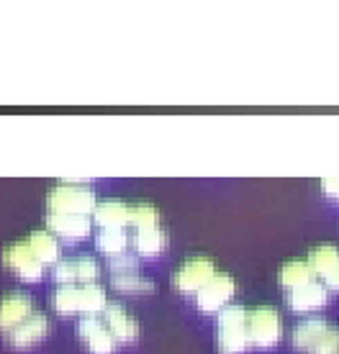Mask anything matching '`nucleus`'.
<instances>
[{"label":"nucleus","mask_w":339,"mask_h":354,"mask_svg":"<svg viewBox=\"0 0 339 354\" xmlns=\"http://www.w3.org/2000/svg\"><path fill=\"white\" fill-rule=\"evenodd\" d=\"M322 193L327 195L329 201L339 203V177H327V180H322Z\"/></svg>","instance_id":"obj_25"},{"label":"nucleus","mask_w":339,"mask_h":354,"mask_svg":"<svg viewBox=\"0 0 339 354\" xmlns=\"http://www.w3.org/2000/svg\"><path fill=\"white\" fill-rule=\"evenodd\" d=\"M95 249L106 259L131 252V229H95Z\"/></svg>","instance_id":"obj_17"},{"label":"nucleus","mask_w":339,"mask_h":354,"mask_svg":"<svg viewBox=\"0 0 339 354\" xmlns=\"http://www.w3.org/2000/svg\"><path fill=\"white\" fill-rule=\"evenodd\" d=\"M44 229L52 231L62 244H80L95 234L93 216H57L44 213Z\"/></svg>","instance_id":"obj_9"},{"label":"nucleus","mask_w":339,"mask_h":354,"mask_svg":"<svg viewBox=\"0 0 339 354\" xmlns=\"http://www.w3.org/2000/svg\"><path fill=\"white\" fill-rule=\"evenodd\" d=\"M306 259H309V265L313 267V272L319 274V277H324L331 267L339 265V247H334V244H319V247H313L311 252H309Z\"/></svg>","instance_id":"obj_22"},{"label":"nucleus","mask_w":339,"mask_h":354,"mask_svg":"<svg viewBox=\"0 0 339 354\" xmlns=\"http://www.w3.org/2000/svg\"><path fill=\"white\" fill-rule=\"evenodd\" d=\"M77 337H80L82 346L88 349V354H116L118 342L108 331L106 321L100 319V316L80 319V324H77Z\"/></svg>","instance_id":"obj_11"},{"label":"nucleus","mask_w":339,"mask_h":354,"mask_svg":"<svg viewBox=\"0 0 339 354\" xmlns=\"http://www.w3.org/2000/svg\"><path fill=\"white\" fill-rule=\"evenodd\" d=\"M234 292H237V280H234L232 274L216 272L214 280L208 285H203V288L196 292L193 303H196L198 310L205 313V316H219V313L232 303Z\"/></svg>","instance_id":"obj_7"},{"label":"nucleus","mask_w":339,"mask_h":354,"mask_svg":"<svg viewBox=\"0 0 339 354\" xmlns=\"http://www.w3.org/2000/svg\"><path fill=\"white\" fill-rule=\"evenodd\" d=\"M46 334H49V319H46L44 313L34 310L24 324H18V326L13 328V331H8L3 339H6L13 349H24V352H26L31 346L42 344L46 339Z\"/></svg>","instance_id":"obj_13"},{"label":"nucleus","mask_w":339,"mask_h":354,"mask_svg":"<svg viewBox=\"0 0 339 354\" xmlns=\"http://www.w3.org/2000/svg\"><path fill=\"white\" fill-rule=\"evenodd\" d=\"M131 208H134V203H126L118 198L100 201L95 213H93L95 229H131Z\"/></svg>","instance_id":"obj_16"},{"label":"nucleus","mask_w":339,"mask_h":354,"mask_svg":"<svg viewBox=\"0 0 339 354\" xmlns=\"http://www.w3.org/2000/svg\"><path fill=\"white\" fill-rule=\"evenodd\" d=\"M322 283L327 285V288H329L331 292H337V290H339V265H334V267L329 270V272L324 274Z\"/></svg>","instance_id":"obj_26"},{"label":"nucleus","mask_w":339,"mask_h":354,"mask_svg":"<svg viewBox=\"0 0 339 354\" xmlns=\"http://www.w3.org/2000/svg\"><path fill=\"white\" fill-rule=\"evenodd\" d=\"M306 354H339V326H329L316 344Z\"/></svg>","instance_id":"obj_24"},{"label":"nucleus","mask_w":339,"mask_h":354,"mask_svg":"<svg viewBox=\"0 0 339 354\" xmlns=\"http://www.w3.org/2000/svg\"><path fill=\"white\" fill-rule=\"evenodd\" d=\"M219 272L214 265V259L205 257V254H196V257H187L183 265L172 272V290L185 298H196V292L214 280V274Z\"/></svg>","instance_id":"obj_6"},{"label":"nucleus","mask_w":339,"mask_h":354,"mask_svg":"<svg viewBox=\"0 0 339 354\" xmlns=\"http://www.w3.org/2000/svg\"><path fill=\"white\" fill-rule=\"evenodd\" d=\"M0 267L13 272L24 283H39L46 270L44 262L36 257L34 247L28 244L26 236L18 241H10V244L0 249Z\"/></svg>","instance_id":"obj_4"},{"label":"nucleus","mask_w":339,"mask_h":354,"mask_svg":"<svg viewBox=\"0 0 339 354\" xmlns=\"http://www.w3.org/2000/svg\"><path fill=\"white\" fill-rule=\"evenodd\" d=\"M111 288L121 295H152L154 283L149 277L139 272H124V274H111Z\"/></svg>","instance_id":"obj_21"},{"label":"nucleus","mask_w":339,"mask_h":354,"mask_svg":"<svg viewBox=\"0 0 339 354\" xmlns=\"http://www.w3.org/2000/svg\"><path fill=\"white\" fill-rule=\"evenodd\" d=\"M108 270H111V274L139 272V257H136L134 252H124V254H116V257L108 259Z\"/></svg>","instance_id":"obj_23"},{"label":"nucleus","mask_w":339,"mask_h":354,"mask_svg":"<svg viewBox=\"0 0 339 354\" xmlns=\"http://www.w3.org/2000/svg\"><path fill=\"white\" fill-rule=\"evenodd\" d=\"M98 195L82 180H59L44 195V213L57 216H93L98 208Z\"/></svg>","instance_id":"obj_2"},{"label":"nucleus","mask_w":339,"mask_h":354,"mask_svg":"<svg viewBox=\"0 0 339 354\" xmlns=\"http://www.w3.org/2000/svg\"><path fill=\"white\" fill-rule=\"evenodd\" d=\"M28 244L34 247L36 257L44 262V267H54L59 259H62V241L54 236L52 231L46 229H36L31 234H26Z\"/></svg>","instance_id":"obj_18"},{"label":"nucleus","mask_w":339,"mask_h":354,"mask_svg":"<svg viewBox=\"0 0 339 354\" xmlns=\"http://www.w3.org/2000/svg\"><path fill=\"white\" fill-rule=\"evenodd\" d=\"M170 244L167 231L162 226H149V229H131V252L139 259H157L165 254Z\"/></svg>","instance_id":"obj_15"},{"label":"nucleus","mask_w":339,"mask_h":354,"mask_svg":"<svg viewBox=\"0 0 339 354\" xmlns=\"http://www.w3.org/2000/svg\"><path fill=\"white\" fill-rule=\"evenodd\" d=\"M313 280H316V272H313V267L309 265V259H288V262H283L280 270H277V283L283 285L286 290L298 288V285L313 283Z\"/></svg>","instance_id":"obj_20"},{"label":"nucleus","mask_w":339,"mask_h":354,"mask_svg":"<svg viewBox=\"0 0 339 354\" xmlns=\"http://www.w3.org/2000/svg\"><path fill=\"white\" fill-rule=\"evenodd\" d=\"M34 313V301L24 290H13L0 298V337H6L8 331L24 324Z\"/></svg>","instance_id":"obj_12"},{"label":"nucleus","mask_w":339,"mask_h":354,"mask_svg":"<svg viewBox=\"0 0 339 354\" xmlns=\"http://www.w3.org/2000/svg\"><path fill=\"white\" fill-rule=\"evenodd\" d=\"M100 319L106 321L108 331L113 334V339H116L118 344H134L136 339H139V324H136V319L131 313H126L124 306L108 301V306L100 313Z\"/></svg>","instance_id":"obj_14"},{"label":"nucleus","mask_w":339,"mask_h":354,"mask_svg":"<svg viewBox=\"0 0 339 354\" xmlns=\"http://www.w3.org/2000/svg\"><path fill=\"white\" fill-rule=\"evenodd\" d=\"M247 331L252 349H273L283 339V319L275 306L247 308Z\"/></svg>","instance_id":"obj_5"},{"label":"nucleus","mask_w":339,"mask_h":354,"mask_svg":"<svg viewBox=\"0 0 339 354\" xmlns=\"http://www.w3.org/2000/svg\"><path fill=\"white\" fill-rule=\"evenodd\" d=\"M100 265L90 254L64 257L52 267V280L57 285H80V283H98Z\"/></svg>","instance_id":"obj_8"},{"label":"nucleus","mask_w":339,"mask_h":354,"mask_svg":"<svg viewBox=\"0 0 339 354\" xmlns=\"http://www.w3.org/2000/svg\"><path fill=\"white\" fill-rule=\"evenodd\" d=\"M250 331H247V308L229 303L216 316V354H247Z\"/></svg>","instance_id":"obj_3"},{"label":"nucleus","mask_w":339,"mask_h":354,"mask_svg":"<svg viewBox=\"0 0 339 354\" xmlns=\"http://www.w3.org/2000/svg\"><path fill=\"white\" fill-rule=\"evenodd\" d=\"M329 298H331V290L324 283H319V280L286 290V306L293 310V313H298V316L322 310L324 306L329 303Z\"/></svg>","instance_id":"obj_10"},{"label":"nucleus","mask_w":339,"mask_h":354,"mask_svg":"<svg viewBox=\"0 0 339 354\" xmlns=\"http://www.w3.org/2000/svg\"><path fill=\"white\" fill-rule=\"evenodd\" d=\"M108 306L106 288L98 283H80V285H57L49 295V308L59 319H88L100 316Z\"/></svg>","instance_id":"obj_1"},{"label":"nucleus","mask_w":339,"mask_h":354,"mask_svg":"<svg viewBox=\"0 0 339 354\" xmlns=\"http://www.w3.org/2000/svg\"><path fill=\"white\" fill-rule=\"evenodd\" d=\"M327 328H329V321L324 319V316H311V319L301 321L298 326L293 328V334H291V342H293L295 349H301V352H309L319 339L327 334Z\"/></svg>","instance_id":"obj_19"}]
</instances>
